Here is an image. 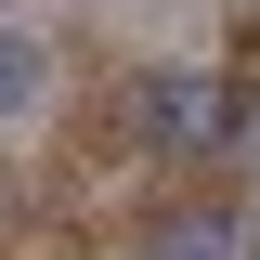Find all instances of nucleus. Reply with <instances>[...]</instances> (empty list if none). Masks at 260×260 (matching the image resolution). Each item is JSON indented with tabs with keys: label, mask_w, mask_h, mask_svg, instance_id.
<instances>
[{
	"label": "nucleus",
	"mask_w": 260,
	"mask_h": 260,
	"mask_svg": "<svg viewBox=\"0 0 260 260\" xmlns=\"http://www.w3.org/2000/svg\"><path fill=\"white\" fill-rule=\"evenodd\" d=\"M247 52H260V13H247Z\"/></svg>",
	"instance_id": "5"
},
{
	"label": "nucleus",
	"mask_w": 260,
	"mask_h": 260,
	"mask_svg": "<svg viewBox=\"0 0 260 260\" xmlns=\"http://www.w3.org/2000/svg\"><path fill=\"white\" fill-rule=\"evenodd\" d=\"M234 247H247L234 208H169V221L143 234V260H234Z\"/></svg>",
	"instance_id": "2"
},
{
	"label": "nucleus",
	"mask_w": 260,
	"mask_h": 260,
	"mask_svg": "<svg viewBox=\"0 0 260 260\" xmlns=\"http://www.w3.org/2000/svg\"><path fill=\"white\" fill-rule=\"evenodd\" d=\"M39 91H52V52H39L26 26H0V117H26Z\"/></svg>",
	"instance_id": "3"
},
{
	"label": "nucleus",
	"mask_w": 260,
	"mask_h": 260,
	"mask_svg": "<svg viewBox=\"0 0 260 260\" xmlns=\"http://www.w3.org/2000/svg\"><path fill=\"white\" fill-rule=\"evenodd\" d=\"M234 156H260V117H247V143H234Z\"/></svg>",
	"instance_id": "4"
},
{
	"label": "nucleus",
	"mask_w": 260,
	"mask_h": 260,
	"mask_svg": "<svg viewBox=\"0 0 260 260\" xmlns=\"http://www.w3.org/2000/svg\"><path fill=\"white\" fill-rule=\"evenodd\" d=\"M247 117H260V104L234 91V78H208V65H195V78H143V130L182 143V156H234Z\"/></svg>",
	"instance_id": "1"
}]
</instances>
